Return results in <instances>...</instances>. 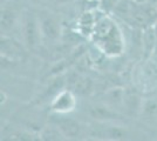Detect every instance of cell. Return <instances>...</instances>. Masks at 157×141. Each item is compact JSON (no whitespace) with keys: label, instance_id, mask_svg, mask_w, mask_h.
<instances>
[{"label":"cell","instance_id":"obj_6","mask_svg":"<svg viewBox=\"0 0 157 141\" xmlns=\"http://www.w3.org/2000/svg\"><path fill=\"white\" fill-rule=\"evenodd\" d=\"M25 47L26 46L24 44L15 40L14 38L1 34V59L8 61H20L25 55Z\"/></svg>","mask_w":157,"mask_h":141},{"label":"cell","instance_id":"obj_15","mask_svg":"<svg viewBox=\"0 0 157 141\" xmlns=\"http://www.w3.org/2000/svg\"><path fill=\"white\" fill-rule=\"evenodd\" d=\"M40 140L44 141H62L67 140L63 133L54 122L49 121V123L44 126L39 132Z\"/></svg>","mask_w":157,"mask_h":141},{"label":"cell","instance_id":"obj_25","mask_svg":"<svg viewBox=\"0 0 157 141\" xmlns=\"http://www.w3.org/2000/svg\"><path fill=\"white\" fill-rule=\"evenodd\" d=\"M90 1H100V0H90Z\"/></svg>","mask_w":157,"mask_h":141},{"label":"cell","instance_id":"obj_5","mask_svg":"<svg viewBox=\"0 0 157 141\" xmlns=\"http://www.w3.org/2000/svg\"><path fill=\"white\" fill-rule=\"evenodd\" d=\"M90 135L105 140H125L129 136V132L122 126L111 125V122H98L92 127Z\"/></svg>","mask_w":157,"mask_h":141},{"label":"cell","instance_id":"obj_19","mask_svg":"<svg viewBox=\"0 0 157 141\" xmlns=\"http://www.w3.org/2000/svg\"><path fill=\"white\" fill-rule=\"evenodd\" d=\"M118 1L120 0H100L98 6L102 12L111 15L114 10H115V7L117 6Z\"/></svg>","mask_w":157,"mask_h":141},{"label":"cell","instance_id":"obj_12","mask_svg":"<svg viewBox=\"0 0 157 141\" xmlns=\"http://www.w3.org/2000/svg\"><path fill=\"white\" fill-rule=\"evenodd\" d=\"M19 21V17L17 11L12 7L4 6L1 7V13H0V28L1 34L8 35L11 31H13L15 25Z\"/></svg>","mask_w":157,"mask_h":141},{"label":"cell","instance_id":"obj_18","mask_svg":"<svg viewBox=\"0 0 157 141\" xmlns=\"http://www.w3.org/2000/svg\"><path fill=\"white\" fill-rule=\"evenodd\" d=\"M140 118L148 122L157 121V100L155 99H144Z\"/></svg>","mask_w":157,"mask_h":141},{"label":"cell","instance_id":"obj_2","mask_svg":"<svg viewBox=\"0 0 157 141\" xmlns=\"http://www.w3.org/2000/svg\"><path fill=\"white\" fill-rule=\"evenodd\" d=\"M20 32L22 44L27 49H35L42 42L40 20L38 13L32 10L25 8L20 15Z\"/></svg>","mask_w":157,"mask_h":141},{"label":"cell","instance_id":"obj_17","mask_svg":"<svg viewBox=\"0 0 157 141\" xmlns=\"http://www.w3.org/2000/svg\"><path fill=\"white\" fill-rule=\"evenodd\" d=\"M74 93L78 94V95H89L93 92V88H94V81L90 76L88 75H82L80 74L76 81L74 82Z\"/></svg>","mask_w":157,"mask_h":141},{"label":"cell","instance_id":"obj_22","mask_svg":"<svg viewBox=\"0 0 157 141\" xmlns=\"http://www.w3.org/2000/svg\"><path fill=\"white\" fill-rule=\"evenodd\" d=\"M136 4H145V2H149L150 0H134Z\"/></svg>","mask_w":157,"mask_h":141},{"label":"cell","instance_id":"obj_20","mask_svg":"<svg viewBox=\"0 0 157 141\" xmlns=\"http://www.w3.org/2000/svg\"><path fill=\"white\" fill-rule=\"evenodd\" d=\"M53 4L58 5V6H65V5H68V4H72L76 0H51Z\"/></svg>","mask_w":157,"mask_h":141},{"label":"cell","instance_id":"obj_8","mask_svg":"<svg viewBox=\"0 0 157 141\" xmlns=\"http://www.w3.org/2000/svg\"><path fill=\"white\" fill-rule=\"evenodd\" d=\"M88 114L92 116L96 122H113V121L121 120L123 115L117 109L108 106L107 104H96L92 105L88 108Z\"/></svg>","mask_w":157,"mask_h":141},{"label":"cell","instance_id":"obj_11","mask_svg":"<svg viewBox=\"0 0 157 141\" xmlns=\"http://www.w3.org/2000/svg\"><path fill=\"white\" fill-rule=\"evenodd\" d=\"M157 46V34L154 31L152 26L147 27L142 29V42H141V51H142V58L150 59L155 53Z\"/></svg>","mask_w":157,"mask_h":141},{"label":"cell","instance_id":"obj_14","mask_svg":"<svg viewBox=\"0 0 157 141\" xmlns=\"http://www.w3.org/2000/svg\"><path fill=\"white\" fill-rule=\"evenodd\" d=\"M124 89L122 87H113L109 88L105 93V104L108 106L120 109L123 106V96H124Z\"/></svg>","mask_w":157,"mask_h":141},{"label":"cell","instance_id":"obj_3","mask_svg":"<svg viewBox=\"0 0 157 141\" xmlns=\"http://www.w3.org/2000/svg\"><path fill=\"white\" fill-rule=\"evenodd\" d=\"M40 20V28H41V35L42 41L46 42H56L61 40L63 29L61 26L59 19L51 12L42 11L38 13Z\"/></svg>","mask_w":157,"mask_h":141},{"label":"cell","instance_id":"obj_4","mask_svg":"<svg viewBox=\"0 0 157 141\" xmlns=\"http://www.w3.org/2000/svg\"><path fill=\"white\" fill-rule=\"evenodd\" d=\"M76 94L74 91L63 88L51 100L49 111L55 114H69L76 108Z\"/></svg>","mask_w":157,"mask_h":141},{"label":"cell","instance_id":"obj_9","mask_svg":"<svg viewBox=\"0 0 157 141\" xmlns=\"http://www.w3.org/2000/svg\"><path fill=\"white\" fill-rule=\"evenodd\" d=\"M144 99L135 88H125L124 96H123V111L127 115L130 116H140L142 105Z\"/></svg>","mask_w":157,"mask_h":141},{"label":"cell","instance_id":"obj_10","mask_svg":"<svg viewBox=\"0 0 157 141\" xmlns=\"http://www.w3.org/2000/svg\"><path fill=\"white\" fill-rule=\"evenodd\" d=\"M95 24H96L95 8L86 10L85 12L78 17V21H76V31L78 32V34H81V37L90 39L93 32H94V28H95Z\"/></svg>","mask_w":157,"mask_h":141},{"label":"cell","instance_id":"obj_16","mask_svg":"<svg viewBox=\"0 0 157 141\" xmlns=\"http://www.w3.org/2000/svg\"><path fill=\"white\" fill-rule=\"evenodd\" d=\"M136 2L134 0H120L117 4V6L115 7L114 12H113V17H116L118 19H121L122 21L129 20L130 15L132 14V11L135 8Z\"/></svg>","mask_w":157,"mask_h":141},{"label":"cell","instance_id":"obj_21","mask_svg":"<svg viewBox=\"0 0 157 141\" xmlns=\"http://www.w3.org/2000/svg\"><path fill=\"white\" fill-rule=\"evenodd\" d=\"M29 2H32L33 5H39V4H41L44 0H28Z\"/></svg>","mask_w":157,"mask_h":141},{"label":"cell","instance_id":"obj_13","mask_svg":"<svg viewBox=\"0 0 157 141\" xmlns=\"http://www.w3.org/2000/svg\"><path fill=\"white\" fill-rule=\"evenodd\" d=\"M1 139L10 141H34L40 140V134L39 133L31 132V131H27V129L14 128L11 132L5 133Z\"/></svg>","mask_w":157,"mask_h":141},{"label":"cell","instance_id":"obj_1","mask_svg":"<svg viewBox=\"0 0 157 141\" xmlns=\"http://www.w3.org/2000/svg\"><path fill=\"white\" fill-rule=\"evenodd\" d=\"M96 24L90 40L101 53L109 57H120L125 49V40L114 17L95 8Z\"/></svg>","mask_w":157,"mask_h":141},{"label":"cell","instance_id":"obj_7","mask_svg":"<svg viewBox=\"0 0 157 141\" xmlns=\"http://www.w3.org/2000/svg\"><path fill=\"white\" fill-rule=\"evenodd\" d=\"M51 121L54 122L58 127L61 129L66 139H78L82 132V126L78 120L73 119L71 116H67V114H55L52 113Z\"/></svg>","mask_w":157,"mask_h":141},{"label":"cell","instance_id":"obj_26","mask_svg":"<svg viewBox=\"0 0 157 141\" xmlns=\"http://www.w3.org/2000/svg\"><path fill=\"white\" fill-rule=\"evenodd\" d=\"M156 7H157V4H156Z\"/></svg>","mask_w":157,"mask_h":141},{"label":"cell","instance_id":"obj_23","mask_svg":"<svg viewBox=\"0 0 157 141\" xmlns=\"http://www.w3.org/2000/svg\"><path fill=\"white\" fill-rule=\"evenodd\" d=\"M152 28H154V31H155V32H156V34H157V21L154 24V25H152Z\"/></svg>","mask_w":157,"mask_h":141},{"label":"cell","instance_id":"obj_24","mask_svg":"<svg viewBox=\"0 0 157 141\" xmlns=\"http://www.w3.org/2000/svg\"><path fill=\"white\" fill-rule=\"evenodd\" d=\"M149 2H151V4H154V5H156V4H157V0H150Z\"/></svg>","mask_w":157,"mask_h":141}]
</instances>
